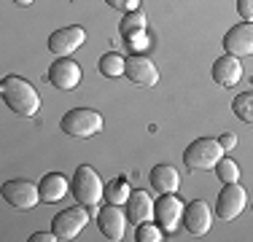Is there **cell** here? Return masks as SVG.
<instances>
[{
  "label": "cell",
  "instance_id": "obj_26",
  "mask_svg": "<svg viewBox=\"0 0 253 242\" xmlns=\"http://www.w3.org/2000/svg\"><path fill=\"white\" fill-rule=\"evenodd\" d=\"M126 38H129V46H132V48H137V51H140V48H148V35H146V30L129 33Z\"/></svg>",
  "mask_w": 253,
  "mask_h": 242
},
{
  "label": "cell",
  "instance_id": "obj_27",
  "mask_svg": "<svg viewBox=\"0 0 253 242\" xmlns=\"http://www.w3.org/2000/svg\"><path fill=\"white\" fill-rule=\"evenodd\" d=\"M237 14L245 22H253V0H237Z\"/></svg>",
  "mask_w": 253,
  "mask_h": 242
},
{
  "label": "cell",
  "instance_id": "obj_7",
  "mask_svg": "<svg viewBox=\"0 0 253 242\" xmlns=\"http://www.w3.org/2000/svg\"><path fill=\"white\" fill-rule=\"evenodd\" d=\"M248 204V194L240 183H224V191L218 194V202H215V215L224 218V221H234Z\"/></svg>",
  "mask_w": 253,
  "mask_h": 242
},
{
  "label": "cell",
  "instance_id": "obj_30",
  "mask_svg": "<svg viewBox=\"0 0 253 242\" xmlns=\"http://www.w3.org/2000/svg\"><path fill=\"white\" fill-rule=\"evenodd\" d=\"M14 3H16V5H30L33 0H14Z\"/></svg>",
  "mask_w": 253,
  "mask_h": 242
},
{
  "label": "cell",
  "instance_id": "obj_21",
  "mask_svg": "<svg viewBox=\"0 0 253 242\" xmlns=\"http://www.w3.org/2000/svg\"><path fill=\"white\" fill-rule=\"evenodd\" d=\"M232 111L234 116L245 124H253V92H243L232 100Z\"/></svg>",
  "mask_w": 253,
  "mask_h": 242
},
{
  "label": "cell",
  "instance_id": "obj_24",
  "mask_svg": "<svg viewBox=\"0 0 253 242\" xmlns=\"http://www.w3.org/2000/svg\"><path fill=\"white\" fill-rule=\"evenodd\" d=\"M137 30H146V14H143L140 8L124 14V22H122V33H124V35L137 33Z\"/></svg>",
  "mask_w": 253,
  "mask_h": 242
},
{
  "label": "cell",
  "instance_id": "obj_5",
  "mask_svg": "<svg viewBox=\"0 0 253 242\" xmlns=\"http://www.w3.org/2000/svg\"><path fill=\"white\" fill-rule=\"evenodd\" d=\"M89 218H92L89 207L78 202L76 207H68V210H62V213L54 215V221H51V232L57 234L59 240H76L78 234H81L84 229H86Z\"/></svg>",
  "mask_w": 253,
  "mask_h": 242
},
{
  "label": "cell",
  "instance_id": "obj_10",
  "mask_svg": "<svg viewBox=\"0 0 253 242\" xmlns=\"http://www.w3.org/2000/svg\"><path fill=\"white\" fill-rule=\"evenodd\" d=\"M126 210H122V204H108V207H100V215H97V226L102 232V237L119 242L124 240V232H126Z\"/></svg>",
  "mask_w": 253,
  "mask_h": 242
},
{
  "label": "cell",
  "instance_id": "obj_28",
  "mask_svg": "<svg viewBox=\"0 0 253 242\" xmlns=\"http://www.w3.org/2000/svg\"><path fill=\"white\" fill-rule=\"evenodd\" d=\"M218 143H221V148H224V151H232L234 145H237V135H234V132H224V135L218 137Z\"/></svg>",
  "mask_w": 253,
  "mask_h": 242
},
{
  "label": "cell",
  "instance_id": "obj_11",
  "mask_svg": "<svg viewBox=\"0 0 253 242\" xmlns=\"http://www.w3.org/2000/svg\"><path fill=\"white\" fill-rule=\"evenodd\" d=\"M81 78H84L81 65L73 62V59H68V57H57V62L49 68V81H51V86L65 89V92L76 89L78 83H81Z\"/></svg>",
  "mask_w": 253,
  "mask_h": 242
},
{
  "label": "cell",
  "instance_id": "obj_4",
  "mask_svg": "<svg viewBox=\"0 0 253 242\" xmlns=\"http://www.w3.org/2000/svg\"><path fill=\"white\" fill-rule=\"evenodd\" d=\"M59 129L70 137H92L102 129V113L92 108H73L59 121Z\"/></svg>",
  "mask_w": 253,
  "mask_h": 242
},
{
  "label": "cell",
  "instance_id": "obj_1",
  "mask_svg": "<svg viewBox=\"0 0 253 242\" xmlns=\"http://www.w3.org/2000/svg\"><path fill=\"white\" fill-rule=\"evenodd\" d=\"M0 92H3V100L16 116H38L41 111V94L27 78L22 76H5L3 83H0Z\"/></svg>",
  "mask_w": 253,
  "mask_h": 242
},
{
  "label": "cell",
  "instance_id": "obj_25",
  "mask_svg": "<svg viewBox=\"0 0 253 242\" xmlns=\"http://www.w3.org/2000/svg\"><path fill=\"white\" fill-rule=\"evenodd\" d=\"M111 8L122 11V14H129V11H137L140 8V0H105Z\"/></svg>",
  "mask_w": 253,
  "mask_h": 242
},
{
  "label": "cell",
  "instance_id": "obj_16",
  "mask_svg": "<svg viewBox=\"0 0 253 242\" xmlns=\"http://www.w3.org/2000/svg\"><path fill=\"white\" fill-rule=\"evenodd\" d=\"M154 207H156V202L146 191H132L129 199H126V218H129V223L140 226L146 221H154Z\"/></svg>",
  "mask_w": 253,
  "mask_h": 242
},
{
  "label": "cell",
  "instance_id": "obj_2",
  "mask_svg": "<svg viewBox=\"0 0 253 242\" xmlns=\"http://www.w3.org/2000/svg\"><path fill=\"white\" fill-rule=\"evenodd\" d=\"M70 191L81 204H86L92 215H100V202L105 199V186H102L100 175L94 172L89 164H81L73 172V180H70Z\"/></svg>",
  "mask_w": 253,
  "mask_h": 242
},
{
  "label": "cell",
  "instance_id": "obj_12",
  "mask_svg": "<svg viewBox=\"0 0 253 242\" xmlns=\"http://www.w3.org/2000/svg\"><path fill=\"white\" fill-rule=\"evenodd\" d=\"M224 48L232 57H251L253 54V22H240L224 35Z\"/></svg>",
  "mask_w": 253,
  "mask_h": 242
},
{
  "label": "cell",
  "instance_id": "obj_6",
  "mask_svg": "<svg viewBox=\"0 0 253 242\" xmlns=\"http://www.w3.org/2000/svg\"><path fill=\"white\" fill-rule=\"evenodd\" d=\"M3 199L16 210H33L41 199V189L33 183V180L16 178V180H5L3 183Z\"/></svg>",
  "mask_w": 253,
  "mask_h": 242
},
{
  "label": "cell",
  "instance_id": "obj_9",
  "mask_svg": "<svg viewBox=\"0 0 253 242\" xmlns=\"http://www.w3.org/2000/svg\"><path fill=\"white\" fill-rule=\"evenodd\" d=\"M183 210H186L183 202H180L175 194H162L156 207H154V218H156V223L165 229V234H172L178 229L180 218H183Z\"/></svg>",
  "mask_w": 253,
  "mask_h": 242
},
{
  "label": "cell",
  "instance_id": "obj_22",
  "mask_svg": "<svg viewBox=\"0 0 253 242\" xmlns=\"http://www.w3.org/2000/svg\"><path fill=\"white\" fill-rule=\"evenodd\" d=\"M213 169H215V175L221 178V183H237V180H240V167H237V161L226 159V156H221V161H218Z\"/></svg>",
  "mask_w": 253,
  "mask_h": 242
},
{
  "label": "cell",
  "instance_id": "obj_19",
  "mask_svg": "<svg viewBox=\"0 0 253 242\" xmlns=\"http://www.w3.org/2000/svg\"><path fill=\"white\" fill-rule=\"evenodd\" d=\"M129 183H126V178H113L105 183V202L108 204H126V199H129Z\"/></svg>",
  "mask_w": 253,
  "mask_h": 242
},
{
  "label": "cell",
  "instance_id": "obj_13",
  "mask_svg": "<svg viewBox=\"0 0 253 242\" xmlns=\"http://www.w3.org/2000/svg\"><path fill=\"white\" fill-rule=\"evenodd\" d=\"M210 76H213V81L218 83L221 89L237 86L240 78H243V65H240V57H232V54L218 57L213 62V68H210Z\"/></svg>",
  "mask_w": 253,
  "mask_h": 242
},
{
  "label": "cell",
  "instance_id": "obj_8",
  "mask_svg": "<svg viewBox=\"0 0 253 242\" xmlns=\"http://www.w3.org/2000/svg\"><path fill=\"white\" fill-rule=\"evenodd\" d=\"M124 76L129 78L135 86H146V89H151V86L159 83V70H156V65L148 57H143V54H132V57H126Z\"/></svg>",
  "mask_w": 253,
  "mask_h": 242
},
{
  "label": "cell",
  "instance_id": "obj_17",
  "mask_svg": "<svg viewBox=\"0 0 253 242\" xmlns=\"http://www.w3.org/2000/svg\"><path fill=\"white\" fill-rule=\"evenodd\" d=\"M148 180H151V189L156 194H175L180 189V175L170 164H156L148 172Z\"/></svg>",
  "mask_w": 253,
  "mask_h": 242
},
{
  "label": "cell",
  "instance_id": "obj_14",
  "mask_svg": "<svg viewBox=\"0 0 253 242\" xmlns=\"http://www.w3.org/2000/svg\"><path fill=\"white\" fill-rule=\"evenodd\" d=\"M183 223H186V229H189V234H194V237L208 234L210 226H213V213H210V204L202 202V199L189 202V207L183 210Z\"/></svg>",
  "mask_w": 253,
  "mask_h": 242
},
{
  "label": "cell",
  "instance_id": "obj_15",
  "mask_svg": "<svg viewBox=\"0 0 253 242\" xmlns=\"http://www.w3.org/2000/svg\"><path fill=\"white\" fill-rule=\"evenodd\" d=\"M84 40H86L84 27H62V30H57V33L49 35V48L57 57H68V54H73Z\"/></svg>",
  "mask_w": 253,
  "mask_h": 242
},
{
  "label": "cell",
  "instance_id": "obj_3",
  "mask_svg": "<svg viewBox=\"0 0 253 242\" xmlns=\"http://www.w3.org/2000/svg\"><path fill=\"white\" fill-rule=\"evenodd\" d=\"M226 151L221 148L218 140L213 137H197V140L189 143V148L183 151V164L191 169V172H202V169H210L221 161Z\"/></svg>",
  "mask_w": 253,
  "mask_h": 242
},
{
  "label": "cell",
  "instance_id": "obj_18",
  "mask_svg": "<svg viewBox=\"0 0 253 242\" xmlns=\"http://www.w3.org/2000/svg\"><path fill=\"white\" fill-rule=\"evenodd\" d=\"M41 189V199L43 202H59L62 197H68L70 191V180L65 178L62 172H46L38 183Z\"/></svg>",
  "mask_w": 253,
  "mask_h": 242
},
{
  "label": "cell",
  "instance_id": "obj_23",
  "mask_svg": "<svg viewBox=\"0 0 253 242\" xmlns=\"http://www.w3.org/2000/svg\"><path fill=\"white\" fill-rule=\"evenodd\" d=\"M135 240L137 242H159V240H165V229H162L159 223L146 221V223H140V226H137Z\"/></svg>",
  "mask_w": 253,
  "mask_h": 242
},
{
  "label": "cell",
  "instance_id": "obj_29",
  "mask_svg": "<svg viewBox=\"0 0 253 242\" xmlns=\"http://www.w3.org/2000/svg\"><path fill=\"white\" fill-rule=\"evenodd\" d=\"M59 237L54 232H35L33 237H30V242H57Z\"/></svg>",
  "mask_w": 253,
  "mask_h": 242
},
{
  "label": "cell",
  "instance_id": "obj_20",
  "mask_svg": "<svg viewBox=\"0 0 253 242\" xmlns=\"http://www.w3.org/2000/svg\"><path fill=\"white\" fill-rule=\"evenodd\" d=\"M124 65H126V59L122 57V54H116V51H111V54H102V59H100V73L102 76H108V78H119V76H124Z\"/></svg>",
  "mask_w": 253,
  "mask_h": 242
}]
</instances>
